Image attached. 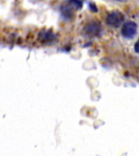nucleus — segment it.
Wrapping results in <instances>:
<instances>
[{
	"mask_svg": "<svg viewBox=\"0 0 139 156\" xmlns=\"http://www.w3.org/2000/svg\"><path fill=\"white\" fill-rule=\"evenodd\" d=\"M124 20V16L120 12L115 11L111 12L106 18V23L109 26L112 27H119Z\"/></svg>",
	"mask_w": 139,
	"mask_h": 156,
	"instance_id": "1",
	"label": "nucleus"
},
{
	"mask_svg": "<svg viewBox=\"0 0 139 156\" xmlns=\"http://www.w3.org/2000/svg\"><path fill=\"white\" fill-rule=\"evenodd\" d=\"M137 30V25L136 23L133 21H129L124 24L122 27L121 33L122 35L125 38H132L135 36Z\"/></svg>",
	"mask_w": 139,
	"mask_h": 156,
	"instance_id": "2",
	"label": "nucleus"
},
{
	"mask_svg": "<svg viewBox=\"0 0 139 156\" xmlns=\"http://www.w3.org/2000/svg\"><path fill=\"white\" fill-rule=\"evenodd\" d=\"M100 29H101V27H100L99 23H98L96 21H92L89 23V24L85 26V33L90 35V36H96L98 34H99Z\"/></svg>",
	"mask_w": 139,
	"mask_h": 156,
	"instance_id": "3",
	"label": "nucleus"
},
{
	"mask_svg": "<svg viewBox=\"0 0 139 156\" xmlns=\"http://www.w3.org/2000/svg\"><path fill=\"white\" fill-rule=\"evenodd\" d=\"M134 51H135V52L139 54V39L136 41V43L134 45Z\"/></svg>",
	"mask_w": 139,
	"mask_h": 156,
	"instance_id": "4",
	"label": "nucleus"
},
{
	"mask_svg": "<svg viewBox=\"0 0 139 156\" xmlns=\"http://www.w3.org/2000/svg\"><path fill=\"white\" fill-rule=\"evenodd\" d=\"M116 1H119V2H121V1H124V0H116Z\"/></svg>",
	"mask_w": 139,
	"mask_h": 156,
	"instance_id": "5",
	"label": "nucleus"
}]
</instances>
